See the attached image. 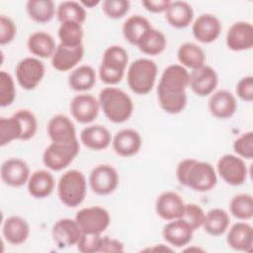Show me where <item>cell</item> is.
I'll return each mask as SVG.
<instances>
[{"mask_svg": "<svg viewBox=\"0 0 253 253\" xmlns=\"http://www.w3.org/2000/svg\"><path fill=\"white\" fill-rule=\"evenodd\" d=\"M176 178L181 185L200 193L212 190L217 183L216 172L211 163L192 158L184 159L178 164Z\"/></svg>", "mask_w": 253, "mask_h": 253, "instance_id": "1", "label": "cell"}, {"mask_svg": "<svg viewBox=\"0 0 253 253\" xmlns=\"http://www.w3.org/2000/svg\"><path fill=\"white\" fill-rule=\"evenodd\" d=\"M98 100L104 115L114 124L125 123L132 115V100L120 88L110 86L102 89Z\"/></svg>", "mask_w": 253, "mask_h": 253, "instance_id": "2", "label": "cell"}, {"mask_svg": "<svg viewBox=\"0 0 253 253\" xmlns=\"http://www.w3.org/2000/svg\"><path fill=\"white\" fill-rule=\"evenodd\" d=\"M87 193V181L84 174L76 169L63 173L57 183V195L60 202L68 208L82 204Z\"/></svg>", "mask_w": 253, "mask_h": 253, "instance_id": "3", "label": "cell"}, {"mask_svg": "<svg viewBox=\"0 0 253 253\" xmlns=\"http://www.w3.org/2000/svg\"><path fill=\"white\" fill-rule=\"evenodd\" d=\"M157 65L149 58H138L127 68L126 81L129 89L137 95L149 93L156 82Z\"/></svg>", "mask_w": 253, "mask_h": 253, "instance_id": "4", "label": "cell"}, {"mask_svg": "<svg viewBox=\"0 0 253 253\" xmlns=\"http://www.w3.org/2000/svg\"><path fill=\"white\" fill-rule=\"evenodd\" d=\"M78 139L70 143L51 142L42 153L43 164L52 171L65 169L79 154Z\"/></svg>", "mask_w": 253, "mask_h": 253, "instance_id": "5", "label": "cell"}, {"mask_svg": "<svg viewBox=\"0 0 253 253\" xmlns=\"http://www.w3.org/2000/svg\"><path fill=\"white\" fill-rule=\"evenodd\" d=\"M75 220L80 226L82 233L101 234L109 227L111 216L106 209L93 206L78 211L75 215Z\"/></svg>", "mask_w": 253, "mask_h": 253, "instance_id": "6", "label": "cell"}, {"mask_svg": "<svg viewBox=\"0 0 253 253\" xmlns=\"http://www.w3.org/2000/svg\"><path fill=\"white\" fill-rule=\"evenodd\" d=\"M44 73V64L37 57H25L17 63L15 68L17 82L28 91L34 90L40 85Z\"/></svg>", "mask_w": 253, "mask_h": 253, "instance_id": "7", "label": "cell"}, {"mask_svg": "<svg viewBox=\"0 0 253 253\" xmlns=\"http://www.w3.org/2000/svg\"><path fill=\"white\" fill-rule=\"evenodd\" d=\"M216 170L221 179L231 186H240L247 179V166L243 158L234 154L222 155L216 164Z\"/></svg>", "mask_w": 253, "mask_h": 253, "instance_id": "8", "label": "cell"}, {"mask_svg": "<svg viewBox=\"0 0 253 253\" xmlns=\"http://www.w3.org/2000/svg\"><path fill=\"white\" fill-rule=\"evenodd\" d=\"M118 171L109 164L95 166L89 175V185L91 190L99 196L112 194L119 185Z\"/></svg>", "mask_w": 253, "mask_h": 253, "instance_id": "9", "label": "cell"}, {"mask_svg": "<svg viewBox=\"0 0 253 253\" xmlns=\"http://www.w3.org/2000/svg\"><path fill=\"white\" fill-rule=\"evenodd\" d=\"M69 109L75 121L80 124H90L98 117L101 108L99 100L93 95L82 93L72 98Z\"/></svg>", "mask_w": 253, "mask_h": 253, "instance_id": "10", "label": "cell"}, {"mask_svg": "<svg viewBox=\"0 0 253 253\" xmlns=\"http://www.w3.org/2000/svg\"><path fill=\"white\" fill-rule=\"evenodd\" d=\"M218 84V76L216 71L209 66L204 65L198 69H194L190 73L189 87L192 91L200 96L206 97L211 95Z\"/></svg>", "mask_w": 253, "mask_h": 253, "instance_id": "11", "label": "cell"}, {"mask_svg": "<svg viewBox=\"0 0 253 253\" xmlns=\"http://www.w3.org/2000/svg\"><path fill=\"white\" fill-rule=\"evenodd\" d=\"M190 73L181 64H171L167 66L161 74L158 90L167 92H186L189 87Z\"/></svg>", "mask_w": 253, "mask_h": 253, "instance_id": "12", "label": "cell"}, {"mask_svg": "<svg viewBox=\"0 0 253 253\" xmlns=\"http://www.w3.org/2000/svg\"><path fill=\"white\" fill-rule=\"evenodd\" d=\"M0 175L5 185L18 188L28 183L31 173L26 161L20 158H10L2 163Z\"/></svg>", "mask_w": 253, "mask_h": 253, "instance_id": "13", "label": "cell"}, {"mask_svg": "<svg viewBox=\"0 0 253 253\" xmlns=\"http://www.w3.org/2000/svg\"><path fill=\"white\" fill-rule=\"evenodd\" d=\"M226 45L233 51L250 49L253 46V26L249 22L233 23L226 33Z\"/></svg>", "mask_w": 253, "mask_h": 253, "instance_id": "14", "label": "cell"}, {"mask_svg": "<svg viewBox=\"0 0 253 253\" xmlns=\"http://www.w3.org/2000/svg\"><path fill=\"white\" fill-rule=\"evenodd\" d=\"M185 205L179 194L173 191H166L157 197L155 211L162 219L169 221L182 217Z\"/></svg>", "mask_w": 253, "mask_h": 253, "instance_id": "15", "label": "cell"}, {"mask_svg": "<svg viewBox=\"0 0 253 253\" xmlns=\"http://www.w3.org/2000/svg\"><path fill=\"white\" fill-rule=\"evenodd\" d=\"M52 238L59 248L72 247L79 241L82 230L77 221L71 218H60L52 227Z\"/></svg>", "mask_w": 253, "mask_h": 253, "instance_id": "16", "label": "cell"}, {"mask_svg": "<svg viewBox=\"0 0 253 253\" xmlns=\"http://www.w3.org/2000/svg\"><path fill=\"white\" fill-rule=\"evenodd\" d=\"M221 32V24L218 18L212 14L206 13L200 15L192 26L194 38L202 43L214 42Z\"/></svg>", "mask_w": 253, "mask_h": 253, "instance_id": "17", "label": "cell"}, {"mask_svg": "<svg viewBox=\"0 0 253 253\" xmlns=\"http://www.w3.org/2000/svg\"><path fill=\"white\" fill-rule=\"evenodd\" d=\"M46 131L51 142L70 143L77 140L73 122L65 115H55L47 123Z\"/></svg>", "mask_w": 253, "mask_h": 253, "instance_id": "18", "label": "cell"}, {"mask_svg": "<svg viewBox=\"0 0 253 253\" xmlns=\"http://www.w3.org/2000/svg\"><path fill=\"white\" fill-rule=\"evenodd\" d=\"M210 113L216 119L225 120L231 118L237 109L235 96L227 90L213 92L209 99Z\"/></svg>", "mask_w": 253, "mask_h": 253, "instance_id": "19", "label": "cell"}, {"mask_svg": "<svg viewBox=\"0 0 253 253\" xmlns=\"http://www.w3.org/2000/svg\"><path fill=\"white\" fill-rule=\"evenodd\" d=\"M114 151L122 157L135 155L141 148L142 138L138 131L132 128H125L116 133L112 139Z\"/></svg>", "mask_w": 253, "mask_h": 253, "instance_id": "20", "label": "cell"}, {"mask_svg": "<svg viewBox=\"0 0 253 253\" xmlns=\"http://www.w3.org/2000/svg\"><path fill=\"white\" fill-rule=\"evenodd\" d=\"M193 228L182 218L169 220L162 230L164 240L174 247H184L193 239Z\"/></svg>", "mask_w": 253, "mask_h": 253, "instance_id": "21", "label": "cell"}, {"mask_svg": "<svg viewBox=\"0 0 253 253\" xmlns=\"http://www.w3.org/2000/svg\"><path fill=\"white\" fill-rule=\"evenodd\" d=\"M226 242L228 246L236 251L252 252L253 250V227L245 222L234 223L227 233Z\"/></svg>", "mask_w": 253, "mask_h": 253, "instance_id": "22", "label": "cell"}, {"mask_svg": "<svg viewBox=\"0 0 253 253\" xmlns=\"http://www.w3.org/2000/svg\"><path fill=\"white\" fill-rule=\"evenodd\" d=\"M83 55V44L77 47H67L59 43L56 45L55 51L51 57V65L57 71H69L82 60Z\"/></svg>", "mask_w": 253, "mask_h": 253, "instance_id": "23", "label": "cell"}, {"mask_svg": "<svg viewBox=\"0 0 253 253\" xmlns=\"http://www.w3.org/2000/svg\"><path fill=\"white\" fill-rule=\"evenodd\" d=\"M2 234L8 243L20 245L29 238L30 225L25 218L19 215H11L3 221Z\"/></svg>", "mask_w": 253, "mask_h": 253, "instance_id": "24", "label": "cell"}, {"mask_svg": "<svg viewBox=\"0 0 253 253\" xmlns=\"http://www.w3.org/2000/svg\"><path fill=\"white\" fill-rule=\"evenodd\" d=\"M110 130L101 125H91L84 127L80 132L82 144L92 150L106 149L112 142Z\"/></svg>", "mask_w": 253, "mask_h": 253, "instance_id": "25", "label": "cell"}, {"mask_svg": "<svg viewBox=\"0 0 253 253\" xmlns=\"http://www.w3.org/2000/svg\"><path fill=\"white\" fill-rule=\"evenodd\" d=\"M164 13L168 24L176 29L189 27L194 19L193 8L186 1H171Z\"/></svg>", "mask_w": 253, "mask_h": 253, "instance_id": "26", "label": "cell"}, {"mask_svg": "<svg viewBox=\"0 0 253 253\" xmlns=\"http://www.w3.org/2000/svg\"><path fill=\"white\" fill-rule=\"evenodd\" d=\"M54 178L46 170H37L33 172L28 180V192L36 199H44L48 197L54 189Z\"/></svg>", "mask_w": 253, "mask_h": 253, "instance_id": "27", "label": "cell"}, {"mask_svg": "<svg viewBox=\"0 0 253 253\" xmlns=\"http://www.w3.org/2000/svg\"><path fill=\"white\" fill-rule=\"evenodd\" d=\"M27 46L29 51L39 58H51L56 48L53 37L43 31L31 34L28 38Z\"/></svg>", "mask_w": 253, "mask_h": 253, "instance_id": "28", "label": "cell"}, {"mask_svg": "<svg viewBox=\"0 0 253 253\" xmlns=\"http://www.w3.org/2000/svg\"><path fill=\"white\" fill-rule=\"evenodd\" d=\"M153 27L150 22L141 15H132L128 17L123 25V35L131 44L137 45L143 36Z\"/></svg>", "mask_w": 253, "mask_h": 253, "instance_id": "29", "label": "cell"}, {"mask_svg": "<svg viewBox=\"0 0 253 253\" xmlns=\"http://www.w3.org/2000/svg\"><path fill=\"white\" fill-rule=\"evenodd\" d=\"M177 57L182 66L192 70L198 69L206 64L204 50L193 42L182 43L177 51Z\"/></svg>", "mask_w": 253, "mask_h": 253, "instance_id": "30", "label": "cell"}, {"mask_svg": "<svg viewBox=\"0 0 253 253\" xmlns=\"http://www.w3.org/2000/svg\"><path fill=\"white\" fill-rule=\"evenodd\" d=\"M96 83V72L90 65H80L73 69L68 76L69 87L77 92H85Z\"/></svg>", "mask_w": 253, "mask_h": 253, "instance_id": "31", "label": "cell"}, {"mask_svg": "<svg viewBox=\"0 0 253 253\" xmlns=\"http://www.w3.org/2000/svg\"><path fill=\"white\" fill-rule=\"evenodd\" d=\"M230 218L227 211L222 209L215 208L210 210L206 213L202 227H204L205 231L210 235L219 236L227 230Z\"/></svg>", "mask_w": 253, "mask_h": 253, "instance_id": "32", "label": "cell"}, {"mask_svg": "<svg viewBox=\"0 0 253 253\" xmlns=\"http://www.w3.org/2000/svg\"><path fill=\"white\" fill-rule=\"evenodd\" d=\"M26 11L29 17L39 24L48 23L56 15L55 5L51 0H29L26 3Z\"/></svg>", "mask_w": 253, "mask_h": 253, "instance_id": "33", "label": "cell"}, {"mask_svg": "<svg viewBox=\"0 0 253 253\" xmlns=\"http://www.w3.org/2000/svg\"><path fill=\"white\" fill-rule=\"evenodd\" d=\"M166 45L167 40L165 35L161 31L152 28L143 36L136 46L142 53L153 56L162 53Z\"/></svg>", "mask_w": 253, "mask_h": 253, "instance_id": "34", "label": "cell"}, {"mask_svg": "<svg viewBox=\"0 0 253 253\" xmlns=\"http://www.w3.org/2000/svg\"><path fill=\"white\" fill-rule=\"evenodd\" d=\"M59 43L67 47H77L82 45L84 31L81 24L76 22H63L57 31Z\"/></svg>", "mask_w": 253, "mask_h": 253, "instance_id": "35", "label": "cell"}, {"mask_svg": "<svg viewBox=\"0 0 253 253\" xmlns=\"http://www.w3.org/2000/svg\"><path fill=\"white\" fill-rule=\"evenodd\" d=\"M158 103L161 109L168 114L176 115L184 111L187 106L186 92H167L157 89Z\"/></svg>", "mask_w": 253, "mask_h": 253, "instance_id": "36", "label": "cell"}, {"mask_svg": "<svg viewBox=\"0 0 253 253\" xmlns=\"http://www.w3.org/2000/svg\"><path fill=\"white\" fill-rule=\"evenodd\" d=\"M127 63H128L127 51L123 46L115 44L105 49L102 56V62L100 65H103L113 70L125 72Z\"/></svg>", "mask_w": 253, "mask_h": 253, "instance_id": "37", "label": "cell"}, {"mask_svg": "<svg viewBox=\"0 0 253 253\" xmlns=\"http://www.w3.org/2000/svg\"><path fill=\"white\" fill-rule=\"evenodd\" d=\"M56 17L60 23L76 22L82 25L86 20L87 14L80 2L63 1L56 8Z\"/></svg>", "mask_w": 253, "mask_h": 253, "instance_id": "38", "label": "cell"}, {"mask_svg": "<svg viewBox=\"0 0 253 253\" xmlns=\"http://www.w3.org/2000/svg\"><path fill=\"white\" fill-rule=\"evenodd\" d=\"M229 211L237 219H251L253 217V197L246 193L235 195L229 203Z\"/></svg>", "mask_w": 253, "mask_h": 253, "instance_id": "39", "label": "cell"}, {"mask_svg": "<svg viewBox=\"0 0 253 253\" xmlns=\"http://www.w3.org/2000/svg\"><path fill=\"white\" fill-rule=\"evenodd\" d=\"M22 136V127L19 120L12 115L8 118L0 119V145L5 146L13 140L20 139Z\"/></svg>", "mask_w": 253, "mask_h": 253, "instance_id": "40", "label": "cell"}, {"mask_svg": "<svg viewBox=\"0 0 253 253\" xmlns=\"http://www.w3.org/2000/svg\"><path fill=\"white\" fill-rule=\"evenodd\" d=\"M13 115L19 120L22 127L21 140H29L33 138L38 129V121L34 113L27 109H21Z\"/></svg>", "mask_w": 253, "mask_h": 253, "instance_id": "41", "label": "cell"}, {"mask_svg": "<svg viewBox=\"0 0 253 253\" xmlns=\"http://www.w3.org/2000/svg\"><path fill=\"white\" fill-rule=\"evenodd\" d=\"M16 98V88L13 77L6 71L0 72V106L2 108L13 104Z\"/></svg>", "mask_w": 253, "mask_h": 253, "instance_id": "42", "label": "cell"}, {"mask_svg": "<svg viewBox=\"0 0 253 253\" xmlns=\"http://www.w3.org/2000/svg\"><path fill=\"white\" fill-rule=\"evenodd\" d=\"M205 216L206 212L204 211V210L199 205L191 203L185 205L184 212L181 218L184 219L195 231L203 226Z\"/></svg>", "mask_w": 253, "mask_h": 253, "instance_id": "43", "label": "cell"}, {"mask_svg": "<svg viewBox=\"0 0 253 253\" xmlns=\"http://www.w3.org/2000/svg\"><path fill=\"white\" fill-rule=\"evenodd\" d=\"M129 8L130 3L127 0H105L102 2V10L110 19L123 18Z\"/></svg>", "mask_w": 253, "mask_h": 253, "instance_id": "44", "label": "cell"}, {"mask_svg": "<svg viewBox=\"0 0 253 253\" xmlns=\"http://www.w3.org/2000/svg\"><path fill=\"white\" fill-rule=\"evenodd\" d=\"M233 150L237 156L245 159L253 158V131L249 130L238 136L233 142Z\"/></svg>", "mask_w": 253, "mask_h": 253, "instance_id": "45", "label": "cell"}, {"mask_svg": "<svg viewBox=\"0 0 253 253\" xmlns=\"http://www.w3.org/2000/svg\"><path fill=\"white\" fill-rule=\"evenodd\" d=\"M101 234L82 233L79 241L77 242V250L82 253H96L100 252L102 243Z\"/></svg>", "mask_w": 253, "mask_h": 253, "instance_id": "46", "label": "cell"}, {"mask_svg": "<svg viewBox=\"0 0 253 253\" xmlns=\"http://www.w3.org/2000/svg\"><path fill=\"white\" fill-rule=\"evenodd\" d=\"M17 34V27L14 21L6 15L0 16V44L10 43Z\"/></svg>", "mask_w": 253, "mask_h": 253, "instance_id": "47", "label": "cell"}, {"mask_svg": "<svg viewBox=\"0 0 253 253\" xmlns=\"http://www.w3.org/2000/svg\"><path fill=\"white\" fill-rule=\"evenodd\" d=\"M236 95L242 101H253V76L248 75L241 78L236 84Z\"/></svg>", "mask_w": 253, "mask_h": 253, "instance_id": "48", "label": "cell"}, {"mask_svg": "<svg viewBox=\"0 0 253 253\" xmlns=\"http://www.w3.org/2000/svg\"><path fill=\"white\" fill-rule=\"evenodd\" d=\"M124 75H125V72L123 71L113 70L103 65L99 66V77L101 81L107 85L113 86L120 83L124 78Z\"/></svg>", "mask_w": 253, "mask_h": 253, "instance_id": "49", "label": "cell"}, {"mask_svg": "<svg viewBox=\"0 0 253 253\" xmlns=\"http://www.w3.org/2000/svg\"><path fill=\"white\" fill-rule=\"evenodd\" d=\"M124 251V244L115 238H110L108 236H105L102 238L101 243V249L100 252H123Z\"/></svg>", "mask_w": 253, "mask_h": 253, "instance_id": "50", "label": "cell"}, {"mask_svg": "<svg viewBox=\"0 0 253 253\" xmlns=\"http://www.w3.org/2000/svg\"><path fill=\"white\" fill-rule=\"evenodd\" d=\"M171 1L169 0H142V6L151 13H162L168 8Z\"/></svg>", "mask_w": 253, "mask_h": 253, "instance_id": "51", "label": "cell"}, {"mask_svg": "<svg viewBox=\"0 0 253 253\" xmlns=\"http://www.w3.org/2000/svg\"><path fill=\"white\" fill-rule=\"evenodd\" d=\"M80 3L84 8H94L97 5H99L101 3V1H99V0H91V1L82 0V1H80Z\"/></svg>", "mask_w": 253, "mask_h": 253, "instance_id": "52", "label": "cell"}, {"mask_svg": "<svg viewBox=\"0 0 253 253\" xmlns=\"http://www.w3.org/2000/svg\"><path fill=\"white\" fill-rule=\"evenodd\" d=\"M145 250H149V251H172L171 248L164 246L163 244H159V246H155L153 248H148Z\"/></svg>", "mask_w": 253, "mask_h": 253, "instance_id": "53", "label": "cell"}]
</instances>
